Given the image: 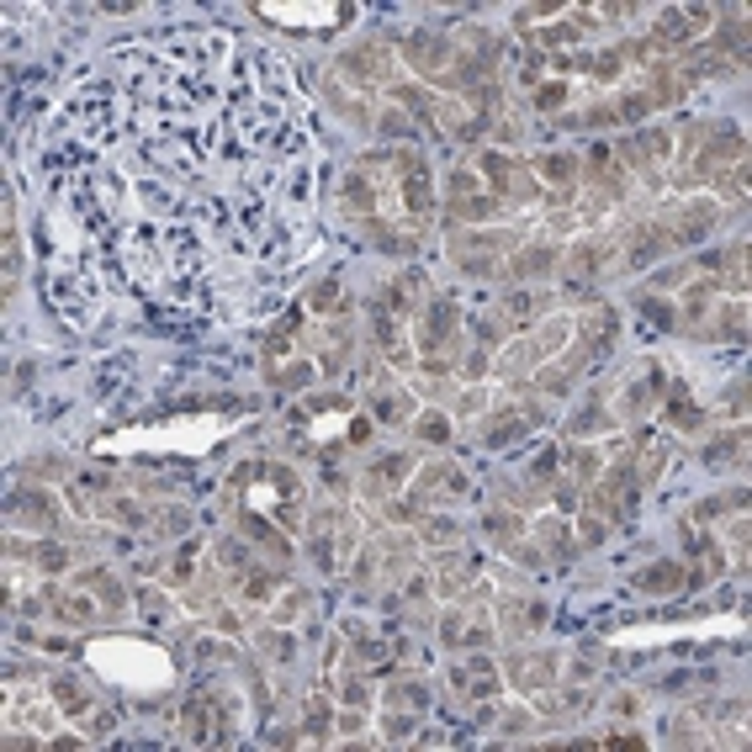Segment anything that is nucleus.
<instances>
[{
  "label": "nucleus",
  "mask_w": 752,
  "mask_h": 752,
  "mask_svg": "<svg viewBox=\"0 0 752 752\" xmlns=\"http://www.w3.org/2000/svg\"><path fill=\"white\" fill-rule=\"evenodd\" d=\"M503 250H509V233H456L450 260H456L467 276H493V271L503 265Z\"/></svg>",
  "instance_id": "nucleus-1"
},
{
  "label": "nucleus",
  "mask_w": 752,
  "mask_h": 752,
  "mask_svg": "<svg viewBox=\"0 0 752 752\" xmlns=\"http://www.w3.org/2000/svg\"><path fill=\"white\" fill-rule=\"evenodd\" d=\"M445 207H450L456 223H488L493 213H499V202L477 191V175H471V170H456V175H450V202H445Z\"/></svg>",
  "instance_id": "nucleus-2"
},
{
  "label": "nucleus",
  "mask_w": 752,
  "mask_h": 752,
  "mask_svg": "<svg viewBox=\"0 0 752 752\" xmlns=\"http://www.w3.org/2000/svg\"><path fill=\"white\" fill-rule=\"evenodd\" d=\"M716 223H721V207L716 202H689V207H673V218L662 223V228H668L673 244H699Z\"/></svg>",
  "instance_id": "nucleus-3"
},
{
  "label": "nucleus",
  "mask_w": 752,
  "mask_h": 752,
  "mask_svg": "<svg viewBox=\"0 0 752 752\" xmlns=\"http://www.w3.org/2000/svg\"><path fill=\"white\" fill-rule=\"evenodd\" d=\"M461 329V308L450 302V297H440V302H430L424 308V323H419V350L424 355H435V350L450 345V334Z\"/></svg>",
  "instance_id": "nucleus-4"
},
{
  "label": "nucleus",
  "mask_w": 752,
  "mask_h": 752,
  "mask_svg": "<svg viewBox=\"0 0 752 752\" xmlns=\"http://www.w3.org/2000/svg\"><path fill=\"white\" fill-rule=\"evenodd\" d=\"M403 54L419 64L424 74H435V80H440V74L456 64V43H450V37H440V32H413V37L403 43Z\"/></svg>",
  "instance_id": "nucleus-5"
},
{
  "label": "nucleus",
  "mask_w": 752,
  "mask_h": 752,
  "mask_svg": "<svg viewBox=\"0 0 752 752\" xmlns=\"http://www.w3.org/2000/svg\"><path fill=\"white\" fill-rule=\"evenodd\" d=\"M668 149H673V133L668 127H647V133H636V138L620 143V159H626L630 170H652Z\"/></svg>",
  "instance_id": "nucleus-6"
},
{
  "label": "nucleus",
  "mask_w": 752,
  "mask_h": 752,
  "mask_svg": "<svg viewBox=\"0 0 752 752\" xmlns=\"http://www.w3.org/2000/svg\"><path fill=\"white\" fill-rule=\"evenodd\" d=\"M345 74H355L361 85H387V54L376 48V43H361V48H350L345 59H340Z\"/></svg>",
  "instance_id": "nucleus-7"
},
{
  "label": "nucleus",
  "mask_w": 752,
  "mask_h": 752,
  "mask_svg": "<svg viewBox=\"0 0 752 752\" xmlns=\"http://www.w3.org/2000/svg\"><path fill=\"white\" fill-rule=\"evenodd\" d=\"M540 308H546V292H503V302H499L503 340H509V329H525Z\"/></svg>",
  "instance_id": "nucleus-8"
},
{
  "label": "nucleus",
  "mask_w": 752,
  "mask_h": 752,
  "mask_svg": "<svg viewBox=\"0 0 752 752\" xmlns=\"http://www.w3.org/2000/svg\"><path fill=\"white\" fill-rule=\"evenodd\" d=\"M519 689H546L551 678H557V658H540V652H530V658H509V668H503Z\"/></svg>",
  "instance_id": "nucleus-9"
},
{
  "label": "nucleus",
  "mask_w": 752,
  "mask_h": 752,
  "mask_svg": "<svg viewBox=\"0 0 752 752\" xmlns=\"http://www.w3.org/2000/svg\"><path fill=\"white\" fill-rule=\"evenodd\" d=\"M684 583H689V578H684V567H678V562H652L647 572H636V578H630V589H636V594H678Z\"/></svg>",
  "instance_id": "nucleus-10"
},
{
  "label": "nucleus",
  "mask_w": 752,
  "mask_h": 752,
  "mask_svg": "<svg viewBox=\"0 0 752 752\" xmlns=\"http://www.w3.org/2000/svg\"><path fill=\"white\" fill-rule=\"evenodd\" d=\"M609 345H615V313H599L594 329H583V340H578V350H572V366H589V361H599Z\"/></svg>",
  "instance_id": "nucleus-11"
},
{
  "label": "nucleus",
  "mask_w": 752,
  "mask_h": 752,
  "mask_svg": "<svg viewBox=\"0 0 752 752\" xmlns=\"http://www.w3.org/2000/svg\"><path fill=\"white\" fill-rule=\"evenodd\" d=\"M668 424L684 430V435H694V430L705 424V413L689 403V387H684V381H673V392H668Z\"/></svg>",
  "instance_id": "nucleus-12"
},
{
  "label": "nucleus",
  "mask_w": 752,
  "mask_h": 752,
  "mask_svg": "<svg viewBox=\"0 0 752 752\" xmlns=\"http://www.w3.org/2000/svg\"><path fill=\"white\" fill-rule=\"evenodd\" d=\"M540 620H546V599H503V626L509 630L525 636V630H535Z\"/></svg>",
  "instance_id": "nucleus-13"
},
{
  "label": "nucleus",
  "mask_w": 752,
  "mask_h": 752,
  "mask_svg": "<svg viewBox=\"0 0 752 752\" xmlns=\"http://www.w3.org/2000/svg\"><path fill=\"white\" fill-rule=\"evenodd\" d=\"M742 456H747V430H731V435H721L710 450H705V461H710L716 471L742 467Z\"/></svg>",
  "instance_id": "nucleus-14"
},
{
  "label": "nucleus",
  "mask_w": 752,
  "mask_h": 752,
  "mask_svg": "<svg viewBox=\"0 0 752 752\" xmlns=\"http://www.w3.org/2000/svg\"><path fill=\"white\" fill-rule=\"evenodd\" d=\"M408 471H413V461H408V456H381V461L366 471V488H371V493H392Z\"/></svg>",
  "instance_id": "nucleus-15"
},
{
  "label": "nucleus",
  "mask_w": 752,
  "mask_h": 752,
  "mask_svg": "<svg viewBox=\"0 0 752 752\" xmlns=\"http://www.w3.org/2000/svg\"><path fill=\"white\" fill-rule=\"evenodd\" d=\"M557 265V244H530L525 254H509V276H546Z\"/></svg>",
  "instance_id": "nucleus-16"
},
{
  "label": "nucleus",
  "mask_w": 752,
  "mask_h": 752,
  "mask_svg": "<svg viewBox=\"0 0 752 752\" xmlns=\"http://www.w3.org/2000/svg\"><path fill=\"white\" fill-rule=\"evenodd\" d=\"M186 716H191V721H186V737H191V742H207V737H228V731H218V705H213V699H196Z\"/></svg>",
  "instance_id": "nucleus-17"
},
{
  "label": "nucleus",
  "mask_w": 752,
  "mask_h": 752,
  "mask_svg": "<svg viewBox=\"0 0 752 752\" xmlns=\"http://www.w3.org/2000/svg\"><path fill=\"white\" fill-rule=\"evenodd\" d=\"M11 519H32V525H54L48 493H11Z\"/></svg>",
  "instance_id": "nucleus-18"
},
{
  "label": "nucleus",
  "mask_w": 752,
  "mask_h": 752,
  "mask_svg": "<svg viewBox=\"0 0 752 752\" xmlns=\"http://www.w3.org/2000/svg\"><path fill=\"white\" fill-rule=\"evenodd\" d=\"M48 689H54V699H59V705L69 710V716H74V721H85L91 699H85V689H80V684H74L69 673H54V684H48Z\"/></svg>",
  "instance_id": "nucleus-19"
},
{
  "label": "nucleus",
  "mask_w": 752,
  "mask_h": 752,
  "mask_svg": "<svg viewBox=\"0 0 752 752\" xmlns=\"http://www.w3.org/2000/svg\"><path fill=\"white\" fill-rule=\"evenodd\" d=\"M371 413L381 419V424H403V419H413V413H408V398L392 392V387H376L371 392Z\"/></svg>",
  "instance_id": "nucleus-20"
},
{
  "label": "nucleus",
  "mask_w": 752,
  "mask_h": 752,
  "mask_svg": "<svg viewBox=\"0 0 752 752\" xmlns=\"http://www.w3.org/2000/svg\"><path fill=\"white\" fill-rule=\"evenodd\" d=\"M340 202H345L350 213H376V186L361 175V170H355L345 186H340Z\"/></svg>",
  "instance_id": "nucleus-21"
},
{
  "label": "nucleus",
  "mask_w": 752,
  "mask_h": 752,
  "mask_svg": "<svg viewBox=\"0 0 752 752\" xmlns=\"http://www.w3.org/2000/svg\"><path fill=\"white\" fill-rule=\"evenodd\" d=\"M716 292H721V282H694L689 292H684V318H689V323H699V318L716 308Z\"/></svg>",
  "instance_id": "nucleus-22"
},
{
  "label": "nucleus",
  "mask_w": 752,
  "mask_h": 752,
  "mask_svg": "<svg viewBox=\"0 0 752 752\" xmlns=\"http://www.w3.org/2000/svg\"><path fill=\"white\" fill-rule=\"evenodd\" d=\"M535 170H540V181H551V186H572L578 159H572V154H540V159H535Z\"/></svg>",
  "instance_id": "nucleus-23"
},
{
  "label": "nucleus",
  "mask_w": 752,
  "mask_h": 752,
  "mask_svg": "<svg viewBox=\"0 0 752 752\" xmlns=\"http://www.w3.org/2000/svg\"><path fill=\"white\" fill-rule=\"evenodd\" d=\"M525 430H530V424H525L519 408H514V413H493V424H488L482 435H488V445H509V440H519Z\"/></svg>",
  "instance_id": "nucleus-24"
},
{
  "label": "nucleus",
  "mask_w": 752,
  "mask_h": 752,
  "mask_svg": "<svg viewBox=\"0 0 752 752\" xmlns=\"http://www.w3.org/2000/svg\"><path fill=\"white\" fill-rule=\"evenodd\" d=\"M589 181H599L604 191H620V170H615L609 149H594V154H589Z\"/></svg>",
  "instance_id": "nucleus-25"
},
{
  "label": "nucleus",
  "mask_w": 752,
  "mask_h": 752,
  "mask_svg": "<svg viewBox=\"0 0 752 752\" xmlns=\"http://www.w3.org/2000/svg\"><path fill=\"white\" fill-rule=\"evenodd\" d=\"M461 583H467V562L456 551H445L440 557V594H461Z\"/></svg>",
  "instance_id": "nucleus-26"
},
{
  "label": "nucleus",
  "mask_w": 752,
  "mask_h": 752,
  "mask_svg": "<svg viewBox=\"0 0 752 752\" xmlns=\"http://www.w3.org/2000/svg\"><path fill=\"white\" fill-rule=\"evenodd\" d=\"M48 604L59 609L64 620H91V599H80V594H59V589H48Z\"/></svg>",
  "instance_id": "nucleus-27"
},
{
  "label": "nucleus",
  "mask_w": 752,
  "mask_h": 752,
  "mask_svg": "<svg viewBox=\"0 0 752 752\" xmlns=\"http://www.w3.org/2000/svg\"><path fill=\"white\" fill-rule=\"evenodd\" d=\"M742 329H747V308H742V302H731V308L721 313V323H716V334H710V340H742Z\"/></svg>",
  "instance_id": "nucleus-28"
},
{
  "label": "nucleus",
  "mask_w": 752,
  "mask_h": 752,
  "mask_svg": "<svg viewBox=\"0 0 752 752\" xmlns=\"http://www.w3.org/2000/svg\"><path fill=\"white\" fill-rule=\"evenodd\" d=\"M16 551H27L43 572H59V567H69V551H64V546H16Z\"/></svg>",
  "instance_id": "nucleus-29"
},
{
  "label": "nucleus",
  "mask_w": 752,
  "mask_h": 752,
  "mask_svg": "<svg viewBox=\"0 0 752 752\" xmlns=\"http://www.w3.org/2000/svg\"><path fill=\"white\" fill-rule=\"evenodd\" d=\"M604 260H609V250H604V244H578V250H572V271H578V276H589V271H599Z\"/></svg>",
  "instance_id": "nucleus-30"
},
{
  "label": "nucleus",
  "mask_w": 752,
  "mask_h": 752,
  "mask_svg": "<svg viewBox=\"0 0 752 752\" xmlns=\"http://www.w3.org/2000/svg\"><path fill=\"white\" fill-rule=\"evenodd\" d=\"M413 430H419V440H430V445H445V440H450V424H445L440 413H419Z\"/></svg>",
  "instance_id": "nucleus-31"
},
{
  "label": "nucleus",
  "mask_w": 752,
  "mask_h": 752,
  "mask_svg": "<svg viewBox=\"0 0 752 752\" xmlns=\"http://www.w3.org/2000/svg\"><path fill=\"white\" fill-rule=\"evenodd\" d=\"M567 461H572V477H578V482H599V461H604V456H599V450H572V456H567Z\"/></svg>",
  "instance_id": "nucleus-32"
},
{
  "label": "nucleus",
  "mask_w": 752,
  "mask_h": 752,
  "mask_svg": "<svg viewBox=\"0 0 752 752\" xmlns=\"http://www.w3.org/2000/svg\"><path fill=\"white\" fill-rule=\"evenodd\" d=\"M419 525H424V540H430V546H456V540H461V530H456L450 519H419Z\"/></svg>",
  "instance_id": "nucleus-33"
},
{
  "label": "nucleus",
  "mask_w": 752,
  "mask_h": 752,
  "mask_svg": "<svg viewBox=\"0 0 752 752\" xmlns=\"http://www.w3.org/2000/svg\"><path fill=\"white\" fill-rule=\"evenodd\" d=\"M599 424H604V413H599V403L578 408V413H572V419H567V430H572V435H594Z\"/></svg>",
  "instance_id": "nucleus-34"
},
{
  "label": "nucleus",
  "mask_w": 752,
  "mask_h": 752,
  "mask_svg": "<svg viewBox=\"0 0 752 752\" xmlns=\"http://www.w3.org/2000/svg\"><path fill=\"white\" fill-rule=\"evenodd\" d=\"M567 340V318H557V323H546V329H540V334H535V355H540V350H546V355H551V350L562 345Z\"/></svg>",
  "instance_id": "nucleus-35"
},
{
  "label": "nucleus",
  "mask_w": 752,
  "mask_h": 752,
  "mask_svg": "<svg viewBox=\"0 0 752 752\" xmlns=\"http://www.w3.org/2000/svg\"><path fill=\"white\" fill-rule=\"evenodd\" d=\"M85 583H91V589L106 599V604H123V589H117V578H106V572H85Z\"/></svg>",
  "instance_id": "nucleus-36"
},
{
  "label": "nucleus",
  "mask_w": 752,
  "mask_h": 752,
  "mask_svg": "<svg viewBox=\"0 0 752 752\" xmlns=\"http://www.w3.org/2000/svg\"><path fill=\"white\" fill-rule=\"evenodd\" d=\"M292 334H297V313H286L276 329H271V355H282L286 345H292Z\"/></svg>",
  "instance_id": "nucleus-37"
},
{
  "label": "nucleus",
  "mask_w": 752,
  "mask_h": 752,
  "mask_svg": "<svg viewBox=\"0 0 752 752\" xmlns=\"http://www.w3.org/2000/svg\"><path fill=\"white\" fill-rule=\"evenodd\" d=\"M562 101H567L562 80H551V85H540V91H535V106H540V112H551V106H562Z\"/></svg>",
  "instance_id": "nucleus-38"
},
{
  "label": "nucleus",
  "mask_w": 752,
  "mask_h": 752,
  "mask_svg": "<svg viewBox=\"0 0 752 752\" xmlns=\"http://www.w3.org/2000/svg\"><path fill=\"white\" fill-rule=\"evenodd\" d=\"M308 381H313V371H308L302 361H297V366H282V371H276V387H308Z\"/></svg>",
  "instance_id": "nucleus-39"
},
{
  "label": "nucleus",
  "mask_w": 752,
  "mask_h": 752,
  "mask_svg": "<svg viewBox=\"0 0 752 752\" xmlns=\"http://www.w3.org/2000/svg\"><path fill=\"white\" fill-rule=\"evenodd\" d=\"M488 530L493 535H519V514H499V509H493V514H488Z\"/></svg>",
  "instance_id": "nucleus-40"
},
{
  "label": "nucleus",
  "mask_w": 752,
  "mask_h": 752,
  "mask_svg": "<svg viewBox=\"0 0 752 752\" xmlns=\"http://www.w3.org/2000/svg\"><path fill=\"white\" fill-rule=\"evenodd\" d=\"M186 525H191V514H186V509H164V514H159V530H170V535H175V530H186Z\"/></svg>",
  "instance_id": "nucleus-41"
},
{
  "label": "nucleus",
  "mask_w": 752,
  "mask_h": 752,
  "mask_svg": "<svg viewBox=\"0 0 752 752\" xmlns=\"http://www.w3.org/2000/svg\"><path fill=\"white\" fill-rule=\"evenodd\" d=\"M530 471H535V477H540V482H551V477H557V450H540Z\"/></svg>",
  "instance_id": "nucleus-42"
},
{
  "label": "nucleus",
  "mask_w": 752,
  "mask_h": 752,
  "mask_svg": "<svg viewBox=\"0 0 752 752\" xmlns=\"http://www.w3.org/2000/svg\"><path fill=\"white\" fill-rule=\"evenodd\" d=\"M567 387H572L567 371H540V392H567Z\"/></svg>",
  "instance_id": "nucleus-43"
},
{
  "label": "nucleus",
  "mask_w": 752,
  "mask_h": 752,
  "mask_svg": "<svg viewBox=\"0 0 752 752\" xmlns=\"http://www.w3.org/2000/svg\"><path fill=\"white\" fill-rule=\"evenodd\" d=\"M313 308H318V313H323V308H340V286H329V282H323V286L313 292Z\"/></svg>",
  "instance_id": "nucleus-44"
},
{
  "label": "nucleus",
  "mask_w": 752,
  "mask_h": 752,
  "mask_svg": "<svg viewBox=\"0 0 752 752\" xmlns=\"http://www.w3.org/2000/svg\"><path fill=\"white\" fill-rule=\"evenodd\" d=\"M265 652H271V658H292V641H286V636H265Z\"/></svg>",
  "instance_id": "nucleus-45"
},
{
  "label": "nucleus",
  "mask_w": 752,
  "mask_h": 752,
  "mask_svg": "<svg viewBox=\"0 0 752 752\" xmlns=\"http://www.w3.org/2000/svg\"><path fill=\"white\" fill-rule=\"evenodd\" d=\"M525 726H530L525 710H503V731H525Z\"/></svg>",
  "instance_id": "nucleus-46"
},
{
  "label": "nucleus",
  "mask_w": 752,
  "mask_h": 752,
  "mask_svg": "<svg viewBox=\"0 0 752 752\" xmlns=\"http://www.w3.org/2000/svg\"><path fill=\"white\" fill-rule=\"evenodd\" d=\"M381 133H408V117L403 112H387V117H381Z\"/></svg>",
  "instance_id": "nucleus-47"
},
{
  "label": "nucleus",
  "mask_w": 752,
  "mask_h": 752,
  "mask_svg": "<svg viewBox=\"0 0 752 752\" xmlns=\"http://www.w3.org/2000/svg\"><path fill=\"white\" fill-rule=\"evenodd\" d=\"M604 540V525L599 519H583V546H599Z\"/></svg>",
  "instance_id": "nucleus-48"
}]
</instances>
